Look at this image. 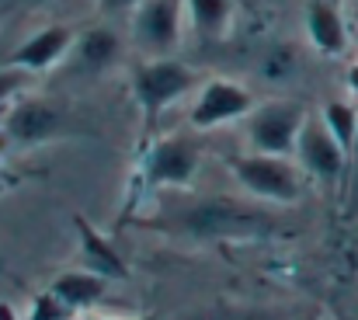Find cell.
Instances as JSON below:
<instances>
[{
  "label": "cell",
  "mask_w": 358,
  "mask_h": 320,
  "mask_svg": "<svg viewBox=\"0 0 358 320\" xmlns=\"http://www.w3.org/2000/svg\"><path fill=\"white\" fill-rule=\"evenodd\" d=\"M143 0H98V7L105 11V14H129V11H136Z\"/></svg>",
  "instance_id": "19"
},
{
  "label": "cell",
  "mask_w": 358,
  "mask_h": 320,
  "mask_svg": "<svg viewBox=\"0 0 358 320\" xmlns=\"http://www.w3.org/2000/svg\"><path fill=\"white\" fill-rule=\"evenodd\" d=\"M35 77H38V74H31V70H24V67L3 63V67H0V111H7L17 98H24V95L31 91Z\"/></svg>",
  "instance_id": "17"
},
{
  "label": "cell",
  "mask_w": 358,
  "mask_h": 320,
  "mask_svg": "<svg viewBox=\"0 0 358 320\" xmlns=\"http://www.w3.org/2000/svg\"><path fill=\"white\" fill-rule=\"evenodd\" d=\"M73 226H77V237H80V261H84V268H91V272H98L105 279H129L125 258L115 251V244L105 233H98L84 216H73Z\"/></svg>",
  "instance_id": "12"
},
{
  "label": "cell",
  "mask_w": 358,
  "mask_h": 320,
  "mask_svg": "<svg viewBox=\"0 0 358 320\" xmlns=\"http://www.w3.org/2000/svg\"><path fill=\"white\" fill-rule=\"evenodd\" d=\"M306 118L310 115L299 102H261L247 115V143L257 153L292 157Z\"/></svg>",
  "instance_id": "6"
},
{
  "label": "cell",
  "mask_w": 358,
  "mask_h": 320,
  "mask_svg": "<svg viewBox=\"0 0 358 320\" xmlns=\"http://www.w3.org/2000/svg\"><path fill=\"white\" fill-rule=\"evenodd\" d=\"M73 317H77L73 307H66L52 289H42V293L31 300V310H28L24 320H73Z\"/></svg>",
  "instance_id": "18"
},
{
  "label": "cell",
  "mask_w": 358,
  "mask_h": 320,
  "mask_svg": "<svg viewBox=\"0 0 358 320\" xmlns=\"http://www.w3.org/2000/svg\"><path fill=\"white\" fill-rule=\"evenodd\" d=\"M0 320H21V317H17V314L7 307V303H0Z\"/></svg>",
  "instance_id": "21"
},
{
  "label": "cell",
  "mask_w": 358,
  "mask_h": 320,
  "mask_svg": "<svg viewBox=\"0 0 358 320\" xmlns=\"http://www.w3.org/2000/svg\"><path fill=\"white\" fill-rule=\"evenodd\" d=\"M185 14L202 39H223L234 21V0H185Z\"/></svg>",
  "instance_id": "15"
},
{
  "label": "cell",
  "mask_w": 358,
  "mask_h": 320,
  "mask_svg": "<svg viewBox=\"0 0 358 320\" xmlns=\"http://www.w3.org/2000/svg\"><path fill=\"white\" fill-rule=\"evenodd\" d=\"M49 289H52L66 307H73V310L80 314V310H87V307H94V303L105 300L108 279L98 275V272H91V268H73V272H59V275L49 282Z\"/></svg>",
  "instance_id": "14"
},
{
  "label": "cell",
  "mask_w": 358,
  "mask_h": 320,
  "mask_svg": "<svg viewBox=\"0 0 358 320\" xmlns=\"http://www.w3.org/2000/svg\"><path fill=\"white\" fill-rule=\"evenodd\" d=\"M77 35H80V32H77L73 25H45L42 32L28 35V39L10 53L7 63L24 67V70H31V74H45V70L59 67L63 60H70Z\"/></svg>",
  "instance_id": "10"
},
{
  "label": "cell",
  "mask_w": 358,
  "mask_h": 320,
  "mask_svg": "<svg viewBox=\"0 0 358 320\" xmlns=\"http://www.w3.org/2000/svg\"><path fill=\"white\" fill-rule=\"evenodd\" d=\"M3 185H10V171L0 164V188H3Z\"/></svg>",
  "instance_id": "22"
},
{
  "label": "cell",
  "mask_w": 358,
  "mask_h": 320,
  "mask_svg": "<svg viewBox=\"0 0 358 320\" xmlns=\"http://www.w3.org/2000/svg\"><path fill=\"white\" fill-rule=\"evenodd\" d=\"M254 95L240 84V81H227V77H213L199 88L195 102L188 108V125L195 132H213L220 125L240 122L254 111Z\"/></svg>",
  "instance_id": "8"
},
{
  "label": "cell",
  "mask_w": 358,
  "mask_h": 320,
  "mask_svg": "<svg viewBox=\"0 0 358 320\" xmlns=\"http://www.w3.org/2000/svg\"><path fill=\"white\" fill-rule=\"evenodd\" d=\"M0 132L14 146H42V143H56L66 136H80L84 129L73 122V111H66L59 102L24 95L3 111Z\"/></svg>",
  "instance_id": "3"
},
{
  "label": "cell",
  "mask_w": 358,
  "mask_h": 320,
  "mask_svg": "<svg viewBox=\"0 0 358 320\" xmlns=\"http://www.w3.org/2000/svg\"><path fill=\"white\" fill-rule=\"evenodd\" d=\"M202 167V143L185 136V132H174V136H164L157 139L143 164H139V178L146 188H192L195 174Z\"/></svg>",
  "instance_id": "5"
},
{
  "label": "cell",
  "mask_w": 358,
  "mask_h": 320,
  "mask_svg": "<svg viewBox=\"0 0 358 320\" xmlns=\"http://www.w3.org/2000/svg\"><path fill=\"white\" fill-rule=\"evenodd\" d=\"M150 226H164L174 233H188V237H257L275 230V219L261 209H243L240 202H223V199H202L192 202L185 209L171 216V223H150Z\"/></svg>",
  "instance_id": "1"
},
{
  "label": "cell",
  "mask_w": 358,
  "mask_h": 320,
  "mask_svg": "<svg viewBox=\"0 0 358 320\" xmlns=\"http://www.w3.org/2000/svg\"><path fill=\"white\" fill-rule=\"evenodd\" d=\"M348 88L358 95V63H352V70H348Z\"/></svg>",
  "instance_id": "20"
},
{
  "label": "cell",
  "mask_w": 358,
  "mask_h": 320,
  "mask_svg": "<svg viewBox=\"0 0 358 320\" xmlns=\"http://www.w3.org/2000/svg\"><path fill=\"white\" fill-rule=\"evenodd\" d=\"M132 98L143 115L157 118L164 108L181 102L185 95H192L195 88H202L199 70H192L188 63L174 60V56H150L143 63H136L132 70Z\"/></svg>",
  "instance_id": "4"
},
{
  "label": "cell",
  "mask_w": 358,
  "mask_h": 320,
  "mask_svg": "<svg viewBox=\"0 0 358 320\" xmlns=\"http://www.w3.org/2000/svg\"><path fill=\"white\" fill-rule=\"evenodd\" d=\"M227 167L234 171L237 185L261 199V202H278V206H296L303 195V178L299 167L292 164V157H278V153H234L227 157Z\"/></svg>",
  "instance_id": "2"
},
{
  "label": "cell",
  "mask_w": 358,
  "mask_h": 320,
  "mask_svg": "<svg viewBox=\"0 0 358 320\" xmlns=\"http://www.w3.org/2000/svg\"><path fill=\"white\" fill-rule=\"evenodd\" d=\"M320 118L327 122V129L334 132V139L352 153V146H355V136H358V108L352 102H327L324 111H320Z\"/></svg>",
  "instance_id": "16"
},
{
  "label": "cell",
  "mask_w": 358,
  "mask_h": 320,
  "mask_svg": "<svg viewBox=\"0 0 358 320\" xmlns=\"http://www.w3.org/2000/svg\"><path fill=\"white\" fill-rule=\"evenodd\" d=\"M306 32H310V42L324 56H341L348 49L345 18H341V11L331 0H310V7H306Z\"/></svg>",
  "instance_id": "13"
},
{
  "label": "cell",
  "mask_w": 358,
  "mask_h": 320,
  "mask_svg": "<svg viewBox=\"0 0 358 320\" xmlns=\"http://www.w3.org/2000/svg\"><path fill=\"white\" fill-rule=\"evenodd\" d=\"M292 157L299 160V167L310 178H317L324 185H334L341 178V171H345L348 150L334 139V132L327 129L324 118H313L310 115L306 125H303V132H299V143H296V153Z\"/></svg>",
  "instance_id": "9"
},
{
  "label": "cell",
  "mask_w": 358,
  "mask_h": 320,
  "mask_svg": "<svg viewBox=\"0 0 358 320\" xmlns=\"http://www.w3.org/2000/svg\"><path fill=\"white\" fill-rule=\"evenodd\" d=\"M122 39L115 28H87L77 35L70 63L77 74H105L112 67H119L122 60Z\"/></svg>",
  "instance_id": "11"
},
{
  "label": "cell",
  "mask_w": 358,
  "mask_h": 320,
  "mask_svg": "<svg viewBox=\"0 0 358 320\" xmlns=\"http://www.w3.org/2000/svg\"><path fill=\"white\" fill-rule=\"evenodd\" d=\"M185 0H143L132 11V42L146 56H171L185 32Z\"/></svg>",
  "instance_id": "7"
}]
</instances>
